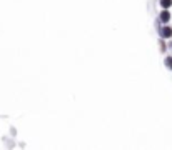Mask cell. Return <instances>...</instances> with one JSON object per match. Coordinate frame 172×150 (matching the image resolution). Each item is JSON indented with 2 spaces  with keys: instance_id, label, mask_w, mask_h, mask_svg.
<instances>
[{
  "instance_id": "cell-2",
  "label": "cell",
  "mask_w": 172,
  "mask_h": 150,
  "mask_svg": "<svg viewBox=\"0 0 172 150\" xmlns=\"http://www.w3.org/2000/svg\"><path fill=\"white\" fill-rule=\"evenodd\" d=\"M161 37L162 39H170L172 37V27H164L161 30Z\"/></svg>"
},
{
  "instance_id": "cell-6",
  "label": "cell",
  "mask_w": 172,
  "mask_h": 150,
  "mask_svg": "<svg viewBox=\"0 0 172 150\" xmlns=\"http://www.w3.org/2000/svg\"><path fill=\"white\" fill-rule=\"evenodd\" d=\"M169 47H170V48H172V42H170V43H169Z\"/></svg>"
},
{
  "instance_id": "cell-3",
  "label": "cell",
  "mask_w": 172,
  "mask_h": 150,
  "mask_svg": "<svg viewBox=\"0 0 172 150\" xmlns=\"http://www.w3.org/2000/svg\"><path fill=\"white\" fill-rule=\"evenodd\" d=\"M161 7L162 8H170L172 7V0H161Z\"/></svg>"
},
{
  "instance_id": "cell-1",
  "label": "cell",
  "mask_w": 172,
  "mask_h": 150,
  "mask_svg": "<svg viewBox=\"0 0 172 150\" xmlns=\"http://www.w3.org/2000/svg\"><path fill=\"white\" fill-rule=\"evenodd\" d=\"M159 18H161L162 23H167V22L170 20V12H169V8H164V10L161 12V17Z\"/></svg>"
},
{
  "instance_id": "cell-5",
  "label": "cell",
  "mask_w": 172,
  "mask_h": 150,
  "mask_svg": "<svg viewBox=\"0 0 172 150\" xmlns=\"http://www.w3.org/2000/svg\"><path fill=\"white\" fill-rule=\"evenodd\" d=\"M165 48H167V45H165V43L161 40V52H165Z\"/></svg>"
},
{
  "instance_id": "cell-4",
  "label": "cell",
  "mask_w": 172,
  "mask_h": 150,
  "mask_svg": "<svg viewBox=\"0 0 172 150\" xmlns=\"http://www.w3.org/2000/svg\"><path fill=\"white\" fill-rule=\"evenodd\" d=\"M165 67H167L169 70H172V57H167V58H165Z\"/></svg>"
}]
</instances>
